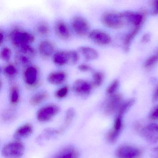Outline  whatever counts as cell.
<instances>
[{
    "mask_svg": "<svg viewBox=\"0 0 158 158\" xmlns=\"http://www.w3.org/2000/svg\"><path fill=\"white\" fill-rule=\"evenodd\" d=\"M101 20L104 25L112 29L122 28L126 22L123 13L113 11L104 12L102 15Z\"/></svg>",
    "mask_w": 158,
    "mask_h": 158,
    "instance_id": "obj_1",
    "label": "cell"
},
{
    "mask_svg": "<svg viewBox=\"0 0 158 158\" xmlns=\"http://www.w3.org/2000/svg\"><path fill=\"white\" fill-rule=\"evenodd\" d=\"M10 37L12 44L19 48L26 45H30L35 40L34 35L19 29L13 30L11 33Z\"/></svg>",
    "mask_w": 158,
    "mask_h": 158,
    "instance_id": "obj_2",
    "label": "cell"
},
{
    "mask_svg": "<svg viewBox=\"0 0 158 158\" xmlns=\"http://www.w3.org/2000/svg\"><path fill=\"white\" fill-rule=\"evenodd\" d=\"M24 151V146L22 142L12 141L4 146L2 154L6 158H20L23 154Z\"/></svg>",
    "mask_w": 158,
    "mask_h": 158,
    "instance_id": "obj_3",
    "label": "cell"
},
{
    "mask_svg": "<svg viewBox=\"0 0 158 158\" xmlns=\"http://www.w3.org/2000/svg\"><path fill=\"white\" fill-rule=\"evenodd\" d=\"M72 26L75 33L79 36H85L90 32L89 23L82 16H75L72 20Z\"/></svg>",
    "mask_w": 158,
    "mask_h": 158,
    "instance_id": "obj_4",
    "label": "cell"
},
{
    "mask_svg": "<svg viewBox=\"0 0 158 158\" xmlns=\"http://www.w3.org/2000/svg\"><path fill=\"white\" fill-rule=\"evenodd\" d=\"M142 153V151L139 148L131 145L120 146L115 152L117 158H140Z\"/></svg>",
    "mask_w": 158,
    "mask_h": 158,
    "instance_id": "obj_5",
    "label": "cell"
},
{
    "mask_svg": "<svg viewBox=\"0 0 158 158\" xmlns=\"http://www.w3.org/2000/svg\"><path fill=\"white\" fill-rule=\"evenodd\" d=\"M123 102V98L121 94L116 93L109 96L104 105V112L108 115L117 113Z\"/></svg>",
    "mask_w": 158,
    "mask_h": 158,
    "instance_id": "obj_6",
    "label": "cell"
},
{
    "mask_svg": "<svg viewBox=\"0 0 158 158\" xmlns=\"http://www.w3.org/2000/svg\"><path fill=\"white\" fill-rule=\"evenodd\" d=\"M123 116L117 115L114 122L112 128L106 134V138L109 142L114 143L117 141L124 127Z\"/></svg>",
    "mask_w": 158,
    "mask_h": 158,
    "instance_id": "obj_7",
    "label": "cell"
},
{
    "mask_svg": "<svg viewBox=\"0 0 158 158\" xmlns=\"http://www.w3.org/2000/svg\"><path fill=\"white\" fill-rule=\"evenodd\" d=\"M60 111L59 106L55 104L46 105L40 109L37 114V118L41 122L49 121L55 116Z\"/></svg>",
    "mask_w": 158,
    "mask_h": 158,
    "instance_id": "obj_8",
    "label": "cell"
},
{
    "mask_svg": "<svg viewBox=\"0 0 158 158\" xmlns=\"http://www.w3.org/2000/svg\"><path fill=\"white\" fill-rule=\"evenodd\" d=\"M140 133L149 143H157L158 142V124L151 123L144 126Z\"/></svg>",
    "mask_w": 158,
    "mask_h": 158,
    "instance_id": "obj_9",
    "label": "cell"
},
{
    "mask_svg": "<svg viewBox=\"0 0 158 158\" xmlns=\"http://www.w3.org/2000/svg\"><path fill=\"white\" fill-rule=\"evenodd\" d=\"M89 37L94 43L101 46L109 45L112 42L111 37L109 34L99 29L90 31Z\"/></svg>",
    "mask_w": 158,
    "mask_h": 158,
    "instance_id": "obj_10",
    "label": "cell"
},
{
    "mask_svg": "<svg viewBox=\"0 0 158 158\" xmlns=\"http://www.w3.org/2000/svg\"><path fill=\"white\" fill-rule=\"evenodd\" d=\"M93 88V85L85 79H78L76 80L73 85V89L76 93L80 96H88Z\"/></svg>",
    "mask_w": 158,
    "mask_h": 158,
    "instance_id": "obj_11",
    "label": "cell"
},
{
    "mask_svg": "<svg viewBox=\"0 0 158 158\" xmlns=\"http://www.w3.org/2000/svg\"><path fill=\"white\" fill-rule=\"evenodd\" d=\"M123 14L126 22L130 23L134 27L142 26L146 17L144 12H134L127 11Z\"/></svg>",
    "mask_w": 158,
    "mask_h": 158,
    "instance_id": "obj_12",
    "label": "cell"
},
{
    "mask_svg": "<svg viewBox=\"0 0 158 158\" xmlns=\"http://www.w3.org/2000/svg\"><path fill=\"white\" fill-rule=\"evenodd\" d=\"M38 49L42 57L48 58L52 56L55 51V44L50 40H43L40 43Z\"/></svg>",
    "mask_w": 158,
    "mask_h": 158,
    "instance_id": "obj_13",
    "label": "cell"
},
{
    "mask_svg": "<svg viewBox=\"0 0 158 158\" xmlns=\"http://www.w3.org/2000/svg\"><path fill=\"white\" fill-rule=\"evenodd\" d=\"M38 76L37 69L34 66H29L27 68L24 73L25 81L29 86L34 85L36 83Z\"/></svg>",
    "mask_w": 158,
    "mask_h": 158,
    "instance_id": "obj_14",
    "label": "cell"
},
{
    "mask_svg": "<svg viewBox=\"0 0 158 158\" xmlns=\"http://www.w3.org/2000/svg\"><path fill=\"white\" fill-rule=\"evenodd\" d=\"M55 33L59 37L63 40H67L70 37L69 28L66 24L63 21L56 22L54 26Z\"/></svg>",
    "mask_w": 158,
    "mask_h": 158,
    "instance_id": "obj_15",
    "label": "cell"
},
{
    "mask_svg": "<svg viewBox=\"0 0 158 158\" xmlns=\"http://www.w3.org/2000/svg\"><path fill=\"white\" fill-rule=\"evenodd\" d=\"M52 60L54 64L59 66L69 64V51H59L53 54Z\"/></svg>",
    "mask_w": 158,
    "mask_h": 158,
    "instance_id": "obj_16",
    "label": "cell"
},
{
    "mask_svg": "<svg viewBox=\"0 0 158 158\" xmlns=\"http://www.w3.org/2000/svg\"><path fill=\"white\" fill-rule=\"evenodd\" d=\"M66 73L63 71H55L49 74L48 81L52 85H58L63 83L66 78Z\"/></svg>",
    "mask_w": 158,
    "mask_h": 158,
    "instance_id": "obj_17",
    "label": "cell"
},
{
    "mask_svg": "<svg viewBox=\"0 0 158 158\" xmlns=\"http://www.w3.org/2000/svg\"><path fill=\"white\" fill-rule=\"evenodd\" d=\"M78 51L83 57L87 60H95L98 58V51L93 48L87 46H81L78 48Z\"/></svg>",
    "mask_w": 158,
    "mask_h": 158,
    "instance_id": "obj_18",
    "label": "cell"
},
{
    "mask_svg": "<svg viewBox=\"0 0 158 158\" xmlns=\"http://www.w3.org/2000/svg\"><path fill=\"white\" fill-rule=\"evenodd\" d=\"M33 131V128L29 124L24 125L19 127L14 135V138L16 139H20L27 137L31 135Z\"/></svg>",
    "mask_w": 158,
    "mask_h": 158,
    "instance_id": "obj_19",
    "label": "cell"
},
{
    "mask_svg": "<svg viewBox=\"0 0 158 158\" xmlns=\"http://www.w3.org/2000/svg\"><path fill=\"white\" fill-rule=\"evenodd\" d=\"M77 151L72 147L64 148L59 152L53 158H78Z\"/></svg>",
    "mask_w": 158,
    "mask_h": 158,
    "instance_id": "obj_20",
    "label": "cell"
},
{
    "mask_svg": "<svg viewBox=\"0 0 158 158\" xmlns=\"http://www.w3.org/2000/svg\"><path fill=\"white\" fill-rule=\"evenodd\" d=\"M141 27L142 26L134 27L132 31L126 36L124 44L125 50L126 51H128L131 46V43L140 31Z\"/></svg>",
    "mask_w": 158,
    "mask_h": 158,
    "instance_id": "obj_21",
    "label": "cell"
},
{
    "mask_svg": "<svg viewBox=\"0 0 158 158\" xmlns=\"http://www.w3.org/2000/svg\"><path fill=\"white\" fill-rule=\"evenodd\" d=\"M135 99L133 98L123 101L117 112V115L123 116L124 115L132 108V106L135 104Z\"/></svg>",
    "mask_w": 158,
    "mask_h": 158,
    "instance_id": "obj_22",
    "label": "cell"
},
{
    "mask_svg": "<svg viewBox=\"0 0 158 158\" xmlns=\"http://www.w3.org/2000/svg\"><path fill=\"white\" fill-rule=\"evenodd\" d=\"M48 94L45 91L35 94L30 99V102L33 106H36L43 102L48 98Z\"/></svg>",
    "mask_w": 158,
    "mask_h": 158,
    "instance_id": "obj_23",
    "label": "cell"
},
{
    "mask_svg": "<svg viewBox=\"0 0 158 158\" xmlns=\"http://www.w3.org/2000/svg\"><path fill=\"white\" fill-rule=\"evenodd\" d=\"M49 30V25L44 21L40 22L36 26V31L40 35H46L48 34Z\"/></svg>",
    "mask_w": 158,
    "mask_h": 158,
    "instance_id": "obj_24",
    "label": "cell"
},
{
    "mask_svg": "<svg viewBox=\"0 0 158 158\" xmlns=\"http://www.w3.org/2000/svg\"><path fill=\"white\" fill-rule=\"evenodd\" d=\"M20 53L31 59L35 55V51L30 45H26L20 48Z\"/></svg>",
    "mask_w": 158,
    "mask_h": 158,
    "instance_id": "obj_25",
    "label": "cell"
},
{
    "mask_svg": "<svg viewBox=\"0 0 158 158\" xmlns=\"http://www.w3.org/2000/svg\"><path fill=\"white\" fill-rule=\"evenodd\" d=\"M120 82L117 79L114 80L107 87L106 89L107 94L109 96H112L117 93V91L119 89Z\"/></svg>",
    "mask_w": 158,
    "mask_h": 158,
    "instance_id": "obj_26",
    "label": "cell"
},
{
    "mask_svg": "<svg viewBox=\"0 0 158 158\" xmlns=\"http://www.w3.org/2000/svg\"><path fill=\"white\" fill-rule=\"evenodd\" d=\"M158 63V50L155 54L149 57L144 64V66L147 69H150Z\"/></svg>",
    "mask_w": 158,
    "mask_h": 158,
    "instance_id": "obj_27",
    "label": "cell"
},
{
    "mask_svg": "<svg viewBox=\"0 0 158 158\" xmlns=\"http://www.w3.org/2000/svg\"><path fill=\"white\" fill-rule=\"evenodd\" d=\"M93 85L96 87H99L104 81V75L102 72H97L93 75Z\"/></svg>",
    "mask_w": 158,
    "mask_h": 158,
    "instance_id": "obj_28",
    "label": "cell"
},
{
    "mask_svg": "<svg viewBox=\"0 0 158 158\" xmlns=\"http://www.w3.org/2000/svg\"><path fill=\"white\" fill-rule=\"evenodd\" d=\"M20 98V94L18 87L16 86H14L11 89L10 93V100L12 104H15L18 102Z\"/></svg>",
    "mask_w": 158,
    "mask_h": 158,
    "instance_id": "obj_29",
    "label": "cell"
},
{
    "mask_svg": "<svg viewBox=\"0 0 158 158\" xmlns=\"http://www.w3.org/2000/svg\"><path fill=\"white\" fill-rule=\"evenodd\" d=\"M75 114V111L73 109L70 108L66 112V116H65V120H64V125L63 128L60 129L61 131L63 130L64 128L67 127L70 124V123L73 121V119L74 117Z\"/></svg>",
    "mask_w": 158,
    "mask_h": 158,
    "instance_id": "obj_30",
    "label": "cell"
},
{
    "mask_svg": "<svg viewBox=\"0 0 158 158\" xmlns=\"http://www.w3.org/2000/svg\"><path fill=\"white\" fill-rule=\"evenodd\" d=\"M4 73L7 76L12 77L15 76L17 73V70L16 67L13 64H9L4 68Z\"/></svg>",
    "mask_w": 158,
    "mask_h": 158,
    "instance_id": "obj_31",
    "label": "cell"
},
{
    "mask_svg": "<svg viewBox=\"0 0 158 158\" xmlns=\"http://www.w3.org/2000/svg\"><path fill=\"white\" fill-rule=\"evenodd\" d=\"M69 90V87L67 86L62 87L55 92V97L59 99L63 98L68 95Z\"/></svg>",
    "mask_w": 158,
    "mask_h": 158,
    "instance_id": "obj_32",
    "label": "cell"
},
{
    "mask_svg": "<svg viewBox=\"0 0 158 158\" xmlns=\"http://www.w3.org/2000/svg\"><path fill=\"white\" fill-rule=\"evenodd\" d=\"M69 64H74L78 62L79 59V54L77 52L75 51H69Z\"/></svg>",
    "mask_w": 158,
    "mask_h": 158,
    "instance_id": "obj_33",
    "label": "cell"
},
{
    "mask_svg": "<svg viewBox=\"0 0 158 158\" xmlns=\"http://www.w3.org/2000/svg\"><path fill=\"white\" fill-rule=\"evenodd\" d=\"M11 55V50L8 47H4L1 50V57L4 61H8L10 60Z\"/></svg>",
    "mask_w": 158,
    "mask_h": 158,
    "instance_id": "obj_34",
    "label": "cell"
},
{
    "mask_svg": "<svg viewBox=\"0 0 158 158\" xmlns=\"http://www.w3.org/2000/svg\"><path fill=\"white\" fill-rule=\"evenodd\" d=\"M149 118L153 121H158V105L155 106L149 113Z\"/></svg>",
    "mask_w": 158,
    "mask_h": 158,
    "instance_id": "obj_35",
    "label": "cell"
},
{
    "mask_svg": "<svg viewBox=\"0 0 158 158\" xmlns=\"http://www.w3.org/2000/svg\"><path fill=\"white\" fill-rule=\"evenodd\" d=\"M19 60L20 62L23 64V65H27L29 63L30 61V59L25 55L20 54L19 56Z\"/></svg>",
    "mask_w": 158,
    "mask_h": 158,
    "instance_id": "obj_36",
    "label": "cell"
},
{
    "mask_svg": "<svg viewBox=\"0 0 158 158\" xmlns=\"http://www.w3.org/2000/svg\"><path fill=\"white\" fill-rule=\"evenodd\" d=\"M78 69L79 71L82 72H89L92 70L91 66L85 64H79L78 66Z\"/></svg>",
    "mask_w": 158,
    "mask_h": 158,
    "instance_id": "obj_37",
    "label": "cell"
},
{
    "mask_svg": "<svg viewBox=\"0 0 158 158\" xmlns=\"http://www.w3.org/2000/svg\"><path fill=\"white\" fill-rule=\"evenodd\" d=\"M152 15H158V0L152 2Z\"/></svg>",
    "mask_w": 158,
    "mask_h": 158,
    "instance_id": "obj_38",
    "label": "cell"
},
{
    "mask_svg": "<svg viewBox=\"0 0 158 158\" xmlns=\"http://www.w3.org/2000/svg\"><path fill=\"white\" fill-rule=\"evenodd\" d=\"M151 40V35L150 34L146 33L145 35H143L141 39V42L144 44L148 43Z\"/></svg>",
    "mask_w": 158,
    "mask_h": 158,
    "instance_id": "obj_39",
    "label": "cell"
},
{
    "mask_svg": "<svg viewBox=\"0 0 158 158\" xmlns=\"http://www.w3.org/2000/svg\"><path fill=\"white\" fill-rule=\"evenodd\" d=\"M150 155L152 158H158V147H155L151 150Z\"/></svg>",
    "mask_w": 158,
    "mask_h": 158,
    "instance_id": "obj_40",
    "label": "cell"
},
{
    "mask_svg": "<svg viewBox=\"0 0 158 158\" xmlns=\"http://www.w3.org/2000/svg\"><path fill=\"white\" fill-rule=\"evenodd\" d=\"M152 101L156 102L158 101V85L156 86L152 94Z\"/></svg>",
    "mask_w": 158,
    "mask_h": 158,
    "instance_id": "obj_41",
    "label": "cell"
},
{
    "mask_svg": "<svg viewBox=\"0 0 158 158\" xmlns=\"http://www.w3.org/2000/svg\"><path fill=\"white\" fill-rule=\"evenodd\" d=\"M3 117L5 121H9L12 119L14 117V115L11 113H6L4 115H3Z\"/></svg>",
    "mask_w": 158,
    "mask_h": 158,
    "instance_id": "obj_42",
    "label": "cell"
},
{
    "mask_svg": "<svg viewBox=\"0 0 158 158\" xmlns=\"http://www.w3.org/2000/svg\"><path fill=\"white\" fill-rule=\"evenodd\" d=\"M0 37H1V38H0V44L2 45L4 42V38H5V35H4V32L2 29L1 30V31H0Z\"/></svg>",
    "mask_w": 158,
    "mask_h": 158,
    "instance_id": "obj_43",
    "label": "cell"
}]
</instances>
